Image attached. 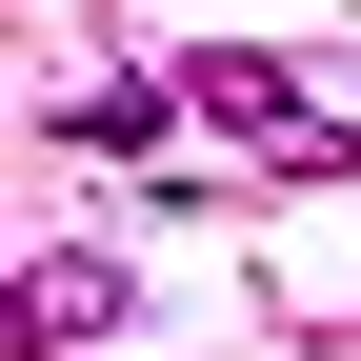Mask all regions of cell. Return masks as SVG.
I'll use <instances>...</instances> for the list:
<instances>
[{
  "label": "cell",
  "mask_w": 361,
  "mask_h": 361,
  "mask_svg": "<svg viewBox=\"0 0 361 361\" xmlns=\"http://www.w3.org/2000/svg\"><path fill=\"white\" fill-rule=\"evenodd\" d=\"M101 322H121V261H80V241H61V261H40V301H20V341L61 361V341H101Z\"/></svg>",
  "instance_id": "1"
}]
</instances>
